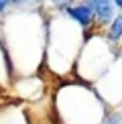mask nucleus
<instances>
[{"label": "nucleus", "mask_w": 122, "mask_h": 124, "mask_svg": "<svg viewBox=\"0 0 122 124\" xmlns=\"http://www.w3.org/2000/svg\"><path fill=\"white\" fill-rule=\"evenodd\" d=\"M67 16L73 18L81 29L92 27V23H94V18H96L94 16V10H92V6H90V2L77 4V6H67Z\"/></svg>", "instance_id": "f257e3e1"}, {"label": "nucleus", "mask_w": 122, "mask_h": 124, "mask_svg": "<svg viewBox=\"0 0 122 124\" xmlns=\"http://www.w3.org/2000/svg\"><path fill=\"white\" fill-rule=\"evenodd\" d=\"M120 124H122V122H120Z\"/></svg>", "instance_id": "0eeeda50"}, {"label": "nucleus", "mask_w": 122, "mask_h": 124, "mask_svg": "<svg viewBox=\"0 0 122 124\" xmlns=\"http://www.w3.org/2000/svg\"><path fill=\"white\" fill-rule=\"evenodd\" d=\"M106 124H114V122H106Z\"/></svg>", "instance_id": "423d86ee"}, {"label": "nucleus", "mask_w": 122, "mask_h": 124, "mask_svg": "<svg viewBox=\"0 0 122 124\" xmlns=\"http://www.w3.org/2000/svg\"><path fill=\"white\" fill-rule=\"evenodd\" d=\"M90 6L94 10V16L100 23H112V18H114V2H110V0H94V2H90Z\"/></svg>", "instance_id": "f03ea898"}, {"label": "nucleus", "mask_w": 122, "mask_h": 124, "mask_svg": "<svg viewBox=\"0 0 122 124\" xmlns=\"http://www.w3.org/2000/svg\"><path fill=\"white\" fill-rule=\"evenodd\" d=\"M114 8H120V10H122V0H116V2H114Z\"/></svg>", "instance_id": "39448f33"}, {"label": "nucleus", "mask_w": 122, "mask_h": 124, "mask_svg": "<svg viewBox=\"0 0 122 124\" xmlns=\"http://www.w3.org/2000/svg\"><path fill=\"white\" fill-rule=\"evenodd\" d=\"M6 8H8V2H6V0H0V14L6 12Z\"/></svg>", "instance_id": "20e7f679"}, {"label": "nucleus", "mask_w": 122, "mask_h": 124, "mask_svg": "<svg viewBox=\"0 0 122 124\" xmlns=\"http://www.w3.org/2000/svg\"><path fill=\"white\" fill-rule=\"evenodd\" d=\"M108 39L112 41V43H118V41L122 39V14L112 18V23L108 27Z\"/></svg>", "instance_id": "7ed1b4c3"}]
</instances>
